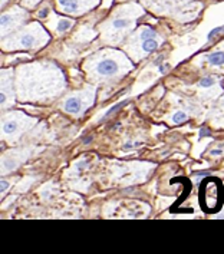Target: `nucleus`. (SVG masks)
<instances>
[{
	"mask_svg": "<svg viewBox=\"0 0 224 254\" xmlns=\"http://www.w3.org/2000/svg\"><path fill=\"white\" fill-rule=\"evenodd\" d=\"M4 3H6V0H1V6H4Z\"/></svg>",
	"mask_w": 224,
	"mask_h": 254,
	"instance_id": "17",
	"label": "nucleus"
},
{
	"mask_svg": "<svg viewBox=\"0 0 224 254\" xmlns=\"http://www.w3.org/2000/svg\"><path fill=\"white\" fill-rule=\"evenodd\" d=\"M143 48H144L145 52H154L157 48H158V42L155 40V38H151V39L143 40Z\"/></svg>",
	"mask_w": 224,
	"mask_h": 254,
	"instance_id": "8",
	"label": "nucleus"
},
{
	"mask_svg": "<svg viewBox=\"0 0 224 254\" xmlns=\"http://www.w3.org/2000/svg\"><path fill=\"white\" fill-rule=\"evenodd\" d=\"M25 16L26 14L23 13V10H20L19 7H13L12 12L1 14V30H3V33H6L7 29L17 26Z\"/></svg>",
	"mask_w": 224,
	"mask_h": 254,
	"instance_id": "2",
	"label": "nucleus"
},
{
	"mask_svg": "<svg viewBox=\"0 0 224 254\" xmlns=\"http://www.w3.org/2000/svg\"><path fill=\"white\" fill-rule=\"evenodd\" d=\"M222 32H224V26L219 27V29H216V30H213V32L210 33V36H209V39H213L216 35H219V33H222Z\"/></svg>",
	"mask_w": 224,
	"mask_h": 254,
	"instance_id": "15",
	"label": "nucleus"
},
{
	"mask_svg": "<svg viewBox=\"0 0 224 254\" xmlns=\"http://www.w3.org/2000/svg\"><path fill=\"white\" fill-rule=\"evenodd\" d=\"M16 129H17V122H14V121H10V122H7V124L3 125V131H4V132L12 134Z\"/></svg>",
	"mask_w": 224,
	"mask_h": 254,
	"instance_id": "10",
	"label": "nucleus"
},
{
	"mask_svg": "<svg viewBox=\"0 0 224 254\" xmlns=\"http://www.w3.org/2000/svg\"><path fill=\"white\" fill-rule=\"evenodd\" d=\"M39 1L40 0H23V3L26 4L27 7H33V6H36Z\"/></svg>",
	"mask_w": 224,
	"mask_h": 254,
	"instance_id": "13",
	"label": "nucleus"
},
{
	"mask_svg": "<svg viewBox=\"0 0 224 254\" xmlns=\"http://www.w3.org/2000/svg\"><path fill=\"white\" fill-rule=\"evenodd\" d=\"M200 85L204 86V88H209L211 85H214V80L211 79V78H203V79L200 80Z\"/></svg>",
	"mask_w": 224,
	"mask_h": 254,
	"instance_id": "12",
	"label": "nucleus"
},
{
	"mask_svg": "<svg viewBox=\"0 0 224 254\" xmlns=\"http://www.w3.org/2000/svg\"><path fill=\"white\" fill-rule=\"evenodd\" d=\"M48 13H49V7H43V9H40V10H39L38 16L43 19V17H46V16H48Z\"/></svg>",
	"mask_w": 224,
	"mask_h": 254,
	"instance_id": "14",
	"label": "nucleus"
},
{
	"mask_svg": "<svg viewBox=\"0 0 224 254\" xmlns=\"http://www.w3.org/2000/svg\"><path fill=\"white\" fill-rule=\"evenodd\" d=\"M187 120V115H185L184 112H177L174 117H172V121L175 122V124H180V122H183V121Z\"/></svg>",
	"mask_w": 224,
	"mask_h": 254,
	"instance_id": "11",
	"label": "nucleus"
},
{
	"mask_svg": "<svg viewBox=\"0 0 224 254\" xmlns=\"http://www.w3.org/2000/svg\"><path fill=\"white\" fill-rule=\"evenodd\" d=\"M6 188H7V183L6 181H1V192H4Z\"/></svg>",
	"mask_w": 224,
	"mask_h": 254,
	"instance_id": "16",
	"label": "nucleus"
},
{
	"mask_svg": "<svg viewBox=\"0 0 224 254\" xmlns=\"http://www.w3.org/2000/svg\"><path fill=\"white\" fill-rule=\"evenodd\" d=\"M98 3V0H58L59 7L71 14L83 13L85 10L93 7Z\"/></svg>",
	"mask_w": 224,
	"mask_h": 254,
	"instance_id": "1",
	"label": "nucleus"
},
{
	"mask_svg": "<svg viewBox=\"0 0 224 254\" xmlns=\"http://www.w3.org/2000/svg\"><path fill=\"white\" fill-rule=\"evenodd\" d=\"M36 43V36L33 33H23L19 38V46L22 48H32Z\"/></svg>",
	"mask_w": 224,
	"mask_h": 254,
	"instance_id": "4",
	"label": "nucleus"
},
{
	"mask_svg": "<svg viewBox=\"0 0 224 254\" xmlns=\"http://www.w3.org/2000/svg\"><path fill=\"white\" fill-rule=\"evenodd\" d=\"M111 25H112V27L115 30H122V29H127V27L131 25V20L128 17H117V19L112 20Z\"/></svg>",
	"mask_w": 224,
	"mask_h": 254,
	"instance_id": "6",
	"label": "nucleus"
},
{
	"mask_svg": "<svg viewBox=\"0 0 224 254\" xmlns=\"http://www.w3.org/2000/svg\"><path fill=\"white\" fill-rule=\"evenodd\" d=\"M65 111L71 114H78L80 111V101L78 98H69L65 102Z\"/></svg>",
	"mask_w": 224,
	"mask_h": 254,
	"instance_id": "5",
	"label": "nucleus"
},
{
	"mask_svg": "<svg viewBox=\"0 0 224 254\" xmlns=\"http://www.w3.org/2000/svg\"><path fill=\"white\" fill-rule=\"evenodd\" d=\"M207 61L210 62L211 65H216V66L224 65V52H216V54L209 55Z\"/></svg>",
	"mask_w": 224,
	"mask_h": 254,
	"instance_id": "7",
	"label": "nucleus"
},
{
	"mask_svg": "<svg viewBox=\"0 0 224 254\" xmlns=\"http://www.w3.org/2000/svg\"><path fill=\"white\" fill-rule=\"evenodd\" d=\"M118 70V65L111 61V59H106V61H102L99 65H98V72L104 76H112L114 73H117Z\"/></svg>",
	"mask_w": 224,
	"mask_h": 254,
	"instance_id": "3",
	"label": "nucleus"
},
{
	"mask_svg": "<svg viewBox=\"0 0 224 254\" xmlns=\"http://www.w3.org/2000/svg\"><path fill=\"white\" fill-rule=\"evenodd\" d=\"M71 26H72V22H71V20L61 19L59 23H58V26H56V30H58V32H65V30H68Z\"/></svg>",
	"mask_w": 224,
	"mask_h": 254,
	"instance_id": "9",
	"label": "nucleus"
}]
</instances>
